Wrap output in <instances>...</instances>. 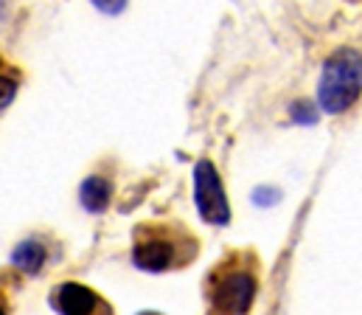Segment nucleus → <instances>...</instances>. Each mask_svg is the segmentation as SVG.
<instances>
[{"label": "nucleus", "instance_id": "f257e3e1", "mask_svg": "<svg viewBox=\"0 0 362 315\" xmlns=\"http://www.w3.org/2000/svg\"><path fill=\"white\" fill-rule=\"evenodd\" d=\"M197 242L182 231V228H138V242L132 248V262L141 270L149 273H163L172 268H182L194 259Z\"/></svg>", "mask_w": 362, "mask_h": 315}, {"label": "nucleus", "instance_id": "f03ea898", "mask_svg": "<svg viewBox=\"0 0 362 315\" xmlns=\"http://www.w3.org/2000/svg\"><path fill=\"white\" fill-rule=\"evenodd\" d=\"M320 107L326 113H343L360 96V51L343 48L329 57L320 79Z\"/></svg>", "mask_w": 362, "mask_h": 315}, {"label": "nucleus", "instance_id": "7ed1b4c3", "mask_svg": "<svg viewBox=\"0 0 362 315\" xmlns=\"http://www.w3.org/2000/svg\"><path fill=\"white\" fill-rule=\"evenodd\" d=\"M256 299V276L242 268H230L211 287V302L222 315H245Z\"/></svg>", "mask_w": 362, "mask_h": 315}, {"label": "nucleus", "instance_id": "20e7f679", "mask_svg": "<svg viewBox=\"0 0 362 315\" xmlns=\"http://www.w3.org/2000/svg\"><path fill=\"white\" fill-rule=\"evenodd\" d=\"M194 183H197L194 197H197V209L202 214V219L211 225H225L230 219V209H228L222 181H219L211 161H199L194 166Z\"/></svg>", "mask_w": 362, "mask_h": 315}, {"label": "nucleus", "instance_id": "39448f33", "mask_svg": "<svg viewBox=\"0 0 362 315\" xmlns=\"http://www.w3.org/2000/svg\"><path fill=\"white\" fill-rule=\"evenodd\" d=\"M51 304L59 315H115L112 307L85 285L65 282L51 293Z\"/></svg>", "mask_w": 362, "mask_h": 315}, {"label": "nucleus", "instance_id": "423d86ee", "mask_svg": "<svg viewBox=\"0 0 362 315\" xmlns=\"http://www.w3.org/2000/svg\"><path fill=\"white\" fill-rule=\"evenodd\" d=\"M110 203V183L104 178H88L82 183V206L90 211H104Z\"/></svg>", "mask_w": 362, "mask_h": 315}, {"label": "nucleus", "instance_id": "0eeeda50", "mask_svg": "<svg viewBox=\"0 0 362 315\" xmlns=\"http://www.w3.org/2000/svg\"><path fill=\"white\" fill-rule=\"evenodd\" d=\"M42 262H45V251H42V245L34 242V239L23 242V245L14 251V265H20V268L28 270V273H37Z\"/></svg>", "mask_w": 362, "mask_h": 315}, {"label": "nucleus", "instance_id": "6e6552de", "mask_svg": "<svg viewBox=\"0 0 362 315\" xmlns=\"http://www.w3.org/2000/svg\"><path fill=\"white\" fill-rule=\"evenodd\" d=\"M292 115H295L300 124H315V121H317V113H315L312 102H295V105H292Z\"/></svg>", "mask_w": 362, "mask_h": 315}, {"label": "nucleus", "instance_id": "1a4fd4ad", "mask_svg": "<svg viewBox=\"0 0 362 315\" xmlns=\"http://www.w3.org/2000/svg\"><path fill=\"white\" fill-rule=\"evenodd\" d=\"M14 93H17V82H14V79L0 76V110H6V107L11 105Z\"/></svg>", "mask_w": 362, "mask_h": 315}, {"label": "nucleus", "instance_id": "9d476101", "mask_svg": "<svg viewBox=\"0 0 362 315\" xmlns=\"http://www.w3.org/2000/svg\"><path fill=\"white\" fill-rule=\"evenodd\" d=\"M253 200H256V203H278V200H281V192H275V189H272V192L259 189V192L253 195Z\"/></svg>", "mask_w": 362, "mask_h": 315}, {"label": "nucleus", "instance_id": "9b49d317", "mask_svg": "<svg viewBox=\"0 0 362 315\" xmlns=\"http://www.w3.org/2000/svg\"><path fill=\"white\" fill-rule=\"evenodd\" d=\"M0 315H6V310H3V307H0Z\"/></svg>", "mask_w": 362, "mask_h": 315}, {"label": "nucleus", "instance_id": "f8f14e48", "mask_svg": "<svg viewBox=\"0 0 362 315\" xmlns=\"http://www.w3.org/2000/svg\"><path fill=\"white\" fill-rule=\"evenodd\" d=\"M141 315H158V313H141Z\"/></svg>", "mask_w": 362, "mask_h": 315}]
</instances>
